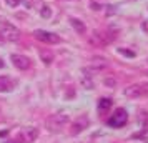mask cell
I'll return each instance as SVG.
<instances>
[{"mask_svg": "<svg viewBox=\"0 0 148 143\" xmlns=\"http://www.w3.org/2000/svg\"><path fill=\"white\" fill-rule=\"evenodd\" d=\"M0 68H3V62L0 60Z\"/></svg>", "mask_w": 148, "mask_h": 143, "instance_id": "cell-21", "label": "cell"}, {"mask_svg": "<svg viewBox=\"0 0 148 143\" xmlns=\"http://www.w3.org/2000/svg\"><path fill=\"white\" fill-rule=\"evenodd\" d=\"M88 123H90L88 116H85V115L78 116V118L72 123V135H78L80 131H83L85 128H88Z\"/></svg>", "mask_w": 148, "mask_h": 143, "instance_id": "cell-7", "label": "cell"}, {"mask_svg": "<svg viewBox=\"0 0 148 143\" xmlns=\"http://www.w3.org/2000/svg\"><path fill=\"white\" fill-rule=\"evenodd\" d=\"M12 63L18 70H27L30 67V58L25 55H12Z\"/></svg>", "mask_w": 148, "mask_h": 143, "instance_id": "cell-8", "label": "cell"}, {"mask_svg": "<svg viewBox=\"0 0 148 143\" xmlns=\"http://www.w3.org/2000/svg\"><path fill=\"white\" fill-rule=\"evenodd\" d=\"M40 58H42V62H45L47 65H50V63L53 62V53H52L50 50H42L40 52Z\"/></svg>", "mask_w": 148, "mask_h": 143, "instance_id": "cell-14", "label": "cell"}, {"mask_svg": "<svg viewBox=\"0 0 148 143\" xmlns=\"http://www.w3.org/2000/svg\"><path fill=\"white\" fill-rule=\"evenodd\" d=\"M70 25L75 28V32H77V34H80V35H83L85 32H87L85 23H83L82 20H78V18H75V17H72V18H70Z\"/></svg>", "mask_w": 148, "mask_h": 143, "instance_id": "cell-10", "label": "cell"}, {"mask_svg": "<svg viewBox=\"0 0 148 143\" xmlns=\"http://www.w3.org/2000/svg\"><path fill=\"white\" fill-rule=\"evenodd\" d=\"M112 40H115V34L113 32H97L93 34V37L90 38V43L93 45H107Z\"/></svg>", "mask_w": 148, "mask_h": 143, "instance_id": "cell-5", "label": "cell"}, {"mask_svg": "<svg viewBox=\"0 0 148 143\" xmlns=\"http://www.w3.org/2000/svg\"><path fill=\"white\" fill-rule=\"evenodd\" d=\"M105 85H108V87H115V80L113 78H105Z\"/></svg>", "mask_w": 148, "mask_h": 143, "instance_id": "cell-18", "label": "cell"}, {"mask_svg": "<svg viewBox=\"0 0 148 143\" xmlns=\"http://www.w3.org/2000/svg\"><path fill=\"white\" fill-rule=\"evenodd\" d=\"M112 98H101L100 102H98V112L100 113H105V112H108V110L112 108Z\"/></svg>", "mask_w": 148, "mask_h": 143, "instance_id": "cell-13", "label": "cell"}, {"mask_svg": "<svg viewBox=\"0 0 148 143\" xmlns=\"http://www.w3.org/2000/svg\"><path fill=\"white\" fill-rule=\"evenodd\" d=\"M40 15L43 17V18H50V17H52V10H50V7H48V5H42Z\"/></svg>", "mask_w": 148, "mask_h": 143, "instance_id": "cell-15", "label": "cell"}, {"mask_svg": "<svg viewBox=\"0 0 148 143\" xmlns=\"http://www.w3.org/2000/svg\"><path fill=\"white\" fill-rule=\"evenodd\" d=\"M5 2H7L8 7H17V5L20 3V0H5Z\"/></svg>", "mask_w": 148, "mask_h": 143, "instance_id": "cell-17", "label": "cell"}, {"mask_svg": "<svg viewBox=\"0 0 148 143\" xmlns=\"http://www.w3.org/2000/svg\"><path fill=\"white\" fill-rule=\"evenodd\" d=\"M5 143H25V140L22 138V135L17 138V140H10V142H5Z\"/></svg>", "mask_w": 148, "mask_h": 143, "instance_id": "cell-19", "label": "cell"}, {"mask_svg": "<svg viewBox=\"0 0 148 143\" xmlns=\"http://www.w3.org/2000/svg\"><path fill=\"white\" fill-rule=\"evenodd\" d=\"M0 34L7 42H17L20 38V30L12 25L10 22H2L0 23Z\"/></svg>", "mask_w": 148, "mask_h": 143, "instance_id": "cell-1", "label": "cell"}, {"mask_svg": "<svg viewBox=\"0 0 148 143\" xmlns=\"http://www.w3.org/2000/svg\"><path fill=\"white\" fill-rule=\"evenodd\" d=\"M127 122H128V113H127V110L118 108V110L113 113V115L108 118L107 125H108V127H112V128H121L123 125H127Z\"/></svg>", "mask_w": 148, "mask_h": 143, "instance_id": "cell-3", "label": "cell"}, {"mask_svg": "<svg viewBox=\"0 0 148 143\" xmlns=\"http://www.w3.org/2000/svg\"><path fill=\"white\" fill-rule=\"evenodd\" d=\"M92 67L95 68V70H105V68L108 67V60H105V58H101V57H95L93 58V63H92Z\"/></svg>", "mask_w": 148, "mask_h": 143, "instance_id": "cell-12", "label": "cell"}, {"mask_svg": "<svg viewBox=\"0 0 148 143\" xmlns=\"http://www.w3.org/2000/svg\"><path fill=\"white\" fill-rule=\"evenodd\" d=\"M37 135H38L37 128H28V130H25V131L22 133V138L25 140V143H32L35 138H37Z\"/></svg>", "mask_w": 148, "mask_h": 143, "instance_id": "cell-11", "label": "cell"}, {"mask_svg": "<svg viewBox=\"0 0 148 143\" xmlns=\"http://www.w3.org/2000/svg\"><path fill=\"white\" fill-rule=\"evenodd\" d=\"M67 123H68V115H65V113H57V115H52L47 120V128L50 131H60Z\"/></svg>", "mask_w": 148, "mask_h": 143, "instance_id": "cell-2", "label": "cell"}, {"mask_svg": "<svg viewBox=\"0 0 148 143\" xmlns=\"http://www.w3.org/2000/svg\"><path fill=\"white\" fill-rule=\"evenodd\" d=\"M125 95L128 98H140V96L148 95V85H130L125 88Z\"/></svg>", "mask_w": 148, "mask_h": 143, "instance_id": "cell-6", "label": "cell"}, {"mask_svg": "<svg viewBox=\"0 0 148 143\" xmlns=\"http://www.w3.org/2000/svg\"><path fill=\"white\" fill-rule=\"evenodd\" d=\"M118 53L125 55V57H135V52H133V50H127V48H120V50H118Z\"/></svg>", "mask_w": 148, "mask_h": 143, "instance_id": "cell-16", "label": "cell"}, {"mask_svg": "<svg viewBox=\"0 0 148 143\" xmlns=\"http://www.w3.org/2000/svg\"><path fill=\"white\" fill-rule=\"evenodd\" d=\"M15 82L10 77H0V92H12Z\"/></svg>", "mask_w": 148, "mask_h": 143, "instance_id": "cell-9", "label": "cell"}, {"mask_svg": "<svg viewBox=\"0 0 148 143\" xmlns=\"http://www.w3.org/2000/svg\"><path fill=\"white\" fill-rule=\"evenodd\" d=\"M92 8H93V10H100V5H98V3H92Z\"/></svg>", "mask_w": 148, "mask_h": 143, "instance_id": "cell-20", "label": "cell"}, {"mask_svg": "<svg viewBox=\"0 0 148 143\" xmlns=\"http://www.w3.org/2000/svg\"><path fill=\"white\" fill-rule=\"evenodd\" d=\"M34 37L42 43H48V45H53V43H60L62 38L58 35L52 34V32H47V30H35Z\"/></svg>", "mask_w": 148, "mask_h": 143, "instance_id": "cell-4", "label": "cell"}]
</instances>
